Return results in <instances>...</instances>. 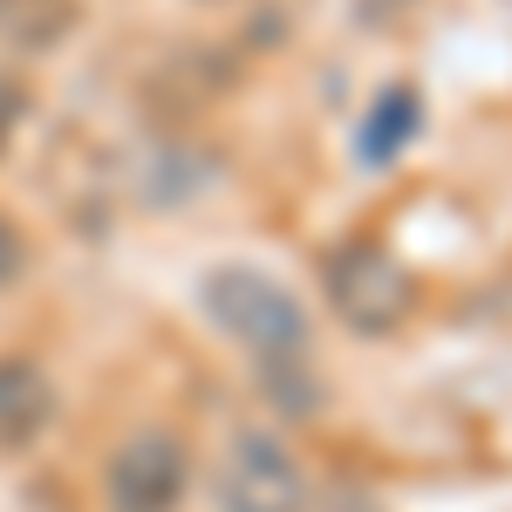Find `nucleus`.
<instances>
[{
    "label": "nucleus",
    "mask_w": 512,
    "mask_h": 512,
    "mask_svg": "<svg viewBox=\"0 0 512 512\" xmlns=\"http://www.w3.org/2000/svg\"><path fill=\"white\" fill-rule=\"evenodd\" d=\"M198 308L212 315V328L226 342H239V349L260 362V376L267 369H294V362H308V349H315L308 308L274 274H260L246 260H226V267H212V274L198 280Z\"/></svg>",
    "instance_id": "1"
},
{
    "label": "nucleus",
    "mask_w": 512,
    "mask_h": 512,
    "mask_svg": "<svg viewBox=\"0 0 512 512\" xmlns=\"http://www.w3.org/2000/svg\"><path fill=\"white\" fill-rule=\"evenodd\" d=\"M21 117H28V89L14 76H0V158L14 151V137H21Z\"/></svg>",
    "instance_id": "9"
},
{
    "label": "nucleus",
    "mask_w": 512,
    "mask_h": 512,
    "mask_svg": "<svg viewBox=\"0 0 512 512\" xmlns=\"http://www.w3.org/2000/svg\"><path fill=\"white\" fill-rule=\"evenodd\" d=\"M219 512H308V472L274 431H233L219 472H212Z\"/></svg>",
    "instance_id": "4"
},
{
    "label": "nucleus",
    "mask_w": 512,
    "mask_h": 512,
    "mask_svg": "<svg viewBox=\"0 0 512 512\" xmlns=\"http://www.w3.org/2000/svg\"><path fill=\"white\" fill-rule=\"evenodd\" d=\"M417 130H424V96H417L410 82H390V89L362 110V123H355V158H362V171H390V164L410 151Z\"/></svg>",
    "instance_id": "6"
},
{
    "label": "nucleus",
    "mask_w": 512,
    "mask_h": 512,
    "mask_svg": "<svg viewBox=\"0 0 512 512\" xmlns=\"http://www.w3.org/2000/svg\"><path fill=\"white\" fill-rule=\"evenodd\" d=\"M321 287H328V308L342 315V328H355L362 342L396 335L403 321L417 315V301H424L410 260H403L396 246H383L376 233H355V239H342V246H328Z\"/></svg>",
    "instance_id": "2"
},
{
    "label": "nucleus",
    "mask_w": 512,
    "mask_h": 512,
    "mask_svg": "<svg viewBox=\"0 0 512 512\" xmlns=\"http://www.w3.org/2000/svg\"><path fill=\"white\" fill-rule=\"evenodd\" d=\"M82 28V0H0V55L41 62Z\"/></svg>",
    "instance_id": "7"
},
{
    "label": "nucleus",
    "mask_w": 512,
    "mask_h": 512,
    "mask_svg": "<svg viewBox=\"0 0 512 512\" xmlns=\"http://www.w3.org/2000/svg\"><path fill=\"white\" fill-rule=\"evenodd\" d=\"M55 424V383L28 355H0V458L35 451Z\"/></svg>",
    "instance_id": "5"
},
{
    "label": "nucleus",
    "mask_w": 512,
    "mask_h": 512,
    "mask_svg": "<svg viewBox=\"0 0 512 512\" xmlns=\"http://www.w3.org/2000/svg\"><path fill=\"white\" fill-rule=\"evenodd\" d=\"M192 499V444L185 431L144 424L103 465V512H178Z\"/></svg>",
    "instance_id": "3"
},
{
    "label": "nucleus",
    "mask_w": 512,
    "mask_h": 512,
    "mask_svg": "<svg viewBox=\"0 0 512 512\" xmlns=\"http://www.w3.org/2000/svg\"><path fill=\"white\" fill-rule=\"evenodd\" d=\"M28 260H35V253H28V233H21V226L0 212V294L28 280Z\"/></svg>",
    "instance_id": "8"
}]
</instances>
